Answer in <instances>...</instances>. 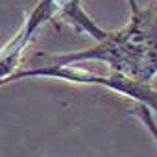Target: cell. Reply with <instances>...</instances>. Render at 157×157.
Wrapping results in <instances>:
<instances>
[{"label":"cell","mask_w":157,"mask_h":157,"mask_svg":"<svg viewBox=\"0 0 157 157\" xmlns=\"http://www.w3.org/2000/svg\"><path fill=\"white\" fill-rule=\"evenodd\" d=\"M39 65L70 67L82 61H100L113 68V72L151 82L157 76V4L139 10L131 15L128 26L117 32H107L105 39L94 46L70 54H44L35 56ZM32 67V65H30Z\"/></svg>","instance_id":"1"},{"label":"cell","mask_w":157,"mask_h":157,"mask_svg":"<svg viewBox=\"0 0 157 157\" xmlns=\"http://www.w3.org/2000/svg\"><path fill=\"white\" fill-rule=\"evenodd\" d=\"M128 4H129L131 15H137V13H139V4H137V0H128Z\"/></svg>","instance_id":"5"},{"label":"cell","mask_w":157,"mask_h":157,"mask_svg":"<svg viewBox=\"0 0 157 157\" xmlns=\"http://www.w3.org/2000/svg\"><path fill=\"white\" fill-rule=\"evenodd\" d=\"M56 11H57L56 0H39L35 8L30 11L28 19L24 21L22 28L17 32V35L0 50V87L6 83L8 78H11L15 72L21 70V59L30 41L56 15Z\"/></svg>","instance_id":"3"},{"label":"cell","mask_w":157,"mask_h":157,"mask_svg":"<svg viewBox=\"0 0 157 157\" xmlns=\"http://www.w3.org/2000/svg\"><path fill=\"white\" fill-rule=\"evenodd\" d=\"M30 78H50V80H65L72 83H85V85H102L109 91H115L118 94H124L137 104H142L150 107L151 111H157V89L151 87L150 82L135 80V78L111 72L107 76H98L82 68H76L74 65L70 67H56V65H32L28 68H21L15 72L11 78H8L6 83H15Z\"/></svg>","instance_id":"2"},{"label":"cell","mask_w":157,"mask_h":157,"mask_svg":"<svg viewBox=\"0 0 157 157\" xmlns=\"http://www.w3.org/2000/svg\"><path fill=\"white\" fill-rule=\"evenodd\" d=\"M131 113L146 126V129L151 133V137H153V140L157 142V122H155V118H153V113H151V109L150 107H146V105H142V104H135L133 105V109H131Z\"/></svg>","instance_id":"4"}]
</instances>
